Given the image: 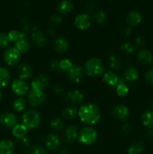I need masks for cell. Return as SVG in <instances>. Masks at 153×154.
Instances as JSON below:
<instances>
[{"instance_id":"6da1fadb","label":"cell","mask_w":153,"mask_h":154,"mask_svg":"<svg viewBox=\"0 0 153 154\" xmlns=\"http://www.w3.org/2000/svg\"><path fill=\"white\" fill-rule=\"evenodd\" d=\"M77 115L82 123L89 126L98 123L101 117L100 109L94 104L82 105L78 111Z\"/></svg>"},{"instance_id":"7a4b0ae2","label":"cell","mask_w":153,"mask_h":154,"mask_svg":"<svg viewBox=\"0 0 153 154\" xmlns=\"http://www.w3.org/2000/svg\"><path fill=\"white\" fill-rule=\"evenodd\" d=\"M104 66L101 60L98 58L88 59L84 64V72L91 77L99 76L104 72Z\"/></svg>"},{"instance_id":"3957f363","label":"cell","mask_w":153,"mask_h":154,"mask_svg":"<svg viewBox=\"0 0 153 154\" xmlns=\"http://www.w3.org/2000/svg\"><path fill=\"white\" fill-rule=\"evenodd\" d=\"M40 117L38 112L34 109H29L22 116V123L28 129H34L39 126Z\"/></svg>"},{"instance_id":"277c9868","label":"cell","mask_w":153,"mask_h":154,"mask_svg":"<svg viewBox=\"0 0 153 154\" xmlns=\"http://www.w3.org/2000/svg\"><path fill=\"white\" fill-rule=\"evenodd\" d=\"M98 138V132L94 128L86 126L82 128L78 135V141L84 145L93 144Z\"/></svg>"},{"instance_id":"5b68a950","label":"cell","mask_w":153,"mask_h":154,"mask_svg":"<svg viewBox=\"0 0 153 154\" xmlns=\"http://www.w3.org/2000/svg\"><path fill=\"white\" fill-rule=\"evenodd\" d=\"M21 54L15 47H10L7 48L3 54L4 61L8 66H14L19 63Z\"/></svg>"},{"instance_id":"8992f818","label":"cell","mask_w":153,"mask_h":154,"mask_svg":"<svg viewBox=\"0 0 153 154\" xmlns=\"http://www.w3.org/2000/svg\"><path fill=\"white\" fill-rule=\"evenodd\" d=\"M83 69L78 65H73L67 72V77L70 82L74 84H79L83 78Z\"/></svg>"},{"instance_id":"52a82bcc","label":"cell","mask_w":153,"mask_h":154,"mask_svg":"<svg viewBox=\"0 0 153 154\" xmlns=\"http://www.w3.org/2000/svg\"><path fill=\"white\" fill-rule=\"evenodd\" d=\"M45 100H46V96L43 91L32 90L28 93V101L31 106H40L45 102Z\"/></svg>"},{"instance_id":"ba28073f","label":"cell","mask_w":153,"mask_h":154,"mask_svg":"<svg viewBox=\"0 0 153 154\" xmlns=\"http://www.w3.org/2000/svg\"><path fill=\"white\" fill-rule=\"evenodd\" d=\"M111 114L114 118L121 121H125L130 115L129 108L126 105H116L111 110Z\"/></svg>"},{"instance_id":"9c48e42d","label":"cell","mask_w":153,"mask_h":154,"mask_svg":"<svg viewBox=\"0 0 153 154\" xmlns=\"http://www.w3.org/2000/svg\"><path fill=\"white\" fill-rule=\"evenodd\" d=\"M11 90L16 96L22 97L28 93V86L25 81L20 78H16L12 81Z\"/></svg>"},{"instance_id":"30bf717a","label":"cell","mask_w":153,"mask_h":154,"mask_svg":"<svg viewBox=\"0 0 153 154\" xmlns=\"http://www.w3.org/2000/svg\"><path fill=\"white\" fill-rule=\"evenodd\" d=\"M50 82L49 78L45 74H40L38 75L31 83L32 90L43 91L46 88Z\"/></svg>"},{"instance_id":"8fae6325","label":"cell","mask_w":153,"mask_h":154,"mask_svg":"<svg viewBox=\"0 0 153 154\" xmlns=\"http://www.w3.org/2000/svg\"><path fill=\"white\" fill-rule=\"evenodd\" d=\"M92 24V19L89 15L86 13L80 14L75 17L74 25L78 29L86 30Z\"/></svg>"},{"instance_id":"7c38bea8","label":"cell","mask_w":153,"mask_h":154,"mask_svg":"<svg viewBox=\"0 0 153 154\" xmlns=\"http://www.w3.org/2000/svg\"><path fill=\"white\" fill-rule=\"evenodd\" d=\"M17 121V117L13 113L4 112L0 115V123L7 129H13Z\"/></svg>"},{"instance_id":"4fadbf2b","label":"cell","mask_w":153,"mask_h":154,"mask_svg":"<svg viewBox=\"0 0 153 154\" xmlns=\"http://www.w3.org/2000/svg\"><path fill=\"white\" fill-rule=\"evenodd\" d=\"M64 99L67 102L73 105H78L82 103L84 100V96L82 93L76 90H70L64 96Z\"/></svg>"},{"instance_id":"5bb4252c","label":"cell","mask_w":153,"mask_h":154,"mask_svg":"<svg viewBox=\"0 0 153 154\" xmlns=\"http://www.w3.org/2000/svg\"><path fill=\"white\" fill-rule=\"evenodd\" d=\"M78 132L74 126H68L64 129L62 138L66 144H72L78 138Z\"/></svg>"},{"instance_id":"9a60e30c","label":"cell","mask_w":153,"mask_h":154,"mask_svg":"<svg viewBox=\"0 0 153 154\" xmlns=\"http://www.w3.org/2000/svg\"><path fill=\"white\" fill-rule=\"evenodd\" d=\"M31 41L33 45L38 48H44L47 44V38L46 35L38 30L33 31L31 35Z\"/></svg>"},{"instance_id":"2e32d148","label":"cell","mask_w":153,"mask_h":154,"mask_svg":"<svg viewBox=\"0 0 153 154\" xmlns=\"http://www.w3.org/2000/svg\"><path fill=\"white\" fill-rule=\"evenodd\" d=\"M136 59L138 62L144 66H148L152 63L153 62V55L147 49H141L138 51L136 54Z\"/></svg>"},{"instance_id":"e0dca14e","label":"cell","mask_w":153,"mask_h":154,"mask_svg":"<svg viewBox=\"0 0 153 154\" xmlns=\"http://www.w3.org/2000/svg\"><path fill=\"white\" fill-rule=\"evenodd\" d=\"M17 75L19 78L23 80H28L32 77L33 69L31 66L27 63H22L17 68Z\"/></svg>"},{"instance_id":"ac0fdd59","label":"cell","mask_w":153,"mask_h":154,"mask_svg":"<svg viewBox=\"0 0 153 154\" xmlns=\"http://www.w3.org/2000/svg\"><path fill=\"white\" fill-rule=\"evenodd\" d=\"M45 144H46L47 149L52 150V151H56L60 147L61 141L58 135L54 133H50L46 136Z\"/></svg>"},{"instance_id":"d6986e66","label":"cell","mask_w":153,"mask_h":154,"mask_svg":"<svg viewBox=\"0 0 153 154\" xmlns=\"http://www.w3.org/2000/svg\"><path fill=\"white\" fill-rule=\"evenodd\" d=\"M69 47V43L66 38L63 37H58L54 41L53 49L58 54H63L68 51Z\"/></svg>"},{"instance_id":"ffe728a7","label":"cell","mask_w":153,"mask_h":154,"mask_svg":"<svg viewBox=\"0 0 153 154\" xmlns=\"http://www.w3.org/2000/svg\"><path fill=\"white\" fill-rule=\"evenodd\" d=\"M142 21V15L136 11H132L129 12L126 17V22L130 26H138Z\"/></svg>"},{"instance_id":"44dd1931","label":"cell","mask_w":153,"mask_h":154,"mask_svg":"<svg viewBox=\"0 0 153 154\" xmlns=\"http://www.w3.org/2000/svg\"><path fill=\"white\" fill-rule=\"evenodd\" d=\"M57 11L61 14L70 13L74 9V4L70 0H62L57 5Z\"/></svg>"},{"instance_id":"7402d4cb","label":"cell","mask_w":153,"mask_h":154,"mask_svg":"<svg viewBox=\"0 0 153 154\" xmlns=\"http://www.w3.org/2000/svg\"><path fill=\"white\" fill-rule=\"evenodd\" d=\"M14 144L12 141L3 139L0 141V154H14Z\"/></svg>"},{"instance_id":"603a6c76","label":"cell","mask_w":153,"mask_h":154,"mask_svg":"<svg viewBox=\"0 0 153 154\" xmlns=\"http://www.w3.org/2000/svg\"><path fill=\"white\" fill-rule=\"evenodd\" d=\"M141 123L145 127L153 129V111L147 110L141 115Z\"/></svg>"},{"instance_id":"cb8c5ba5","label":"cell","mask_w":153,"mask_h":154,"mask_svg":"<svg viewBox=\"0 0 153 154\" xmlns=\"http://www.w3.org/2000/svg\"><path fill=\"white\" fill-rule=\"evenodd\" d=\"M118 77L116 74L112 71H109L104 74L103 81L107 85L110 87H116L118 81Z\"/></svg>"},{"instance_id":"d4e9b609","label":"cell","mask_w":153,"mask_h":154,"mask_svg":"<svg viewBox=\"0 0 153 154\" xmlns=\"http://www.w3.org/2000/svg\"><path fill=\"white\" fill-rule=\"evenodd\" d=\"M115 87L117 95L120 97H124L127 96L129 92L128 87L124 82V79H123L122 78H118V81Z\"/></svg>"},{"instance_id":"484cf974","label":"cell","mask_w":153,"mask_h":154,"mask_svg":"<svg viewBox=\"0 0 153 154\" xmlns=\"http://www.w3.org/2000/svg\"><path fill=\"white\" fill-rule=\"evenodd\" d=\"M139 78V72L134 67H129L125 70L124 73V79L129 83L136 81Z\"/></svg>"},{"instance_id":"4316f807","label":"cell","mask_w":153,"mask_h":154,"mask_svg":"<svg viewBox=\"0 0 153 154\" xmlns=\"http://www.w3.org/2000/svg\"><path fill=\"white\" fill-rule=\"evenodd\" d=\"M28 129L22 123H17L12 129V135L16 140L20 139L23 137L26 136V132Z\"/></svg>"},{"instance_id":"83f0119b","label":"cell","mask_w":153,"mask_h":154,"mask_svg":"<svg viewBox=\"0 0 153 154\" xmlns=\"http://www.w3.org/2000/svg\"><path fill=\"white\" fill-rule=\"evenodd\" d=\"M14 47L20 52V54H26L30 50V44L27 39V37L20 39L16 43H14Z\"/></svg>"},{"instance_id":"f1b7e54d","label":"cell","mask_w":153,"mask_h":154,"mask_svg":"<svg viewBox=\"0 0 153 154\" xmlns=\"http://www.w3.org/2000/svg\"><path fill=\"white\" fill-rule=\"evenodd\" d=\"M10 81V75L4 67H0V88L7 87Z\"/></svg>"},{"instance_id":"f546056e","label":"cell","mask_w":153,"mask_h":154,"mask_svg":"<svg viewBox=\"0 0 153 154\" xmlns=\"http://www.w3.org/2000/svg\"><path fill=\"white\" fill-rule=\"evenodd\" d=\"M144 144L142 141L133 143L128 148V154H142L144 151Z\"/></svg>"},{"instance_id":"4dcf8cb0","label":"cell","mask_w":153,"mask_h":154,"mask_svg":"<svg viewBox=\"0 0 153 154\" xmlns=\"http://www.w3.org/2000/svg\"><path fill=\"white\" fill-rule=\"evenodd\" d=\"M78 111L76 110V108L74 107H68V108H64L62 113V118L67 120H71L76 117L77 115Z\"/></svg>"},{"instance_id":"1f68e13d","label":"cell","mask_w":153,"mask_h":154,"mask_svg":"<svg viewBox=\"0 0 153 154\" xmlns=\"http://www.w3.org/2000/svg\"><path fill=\"white\" fill-rule=\"evenodd\" d=\"M50 126L52 131L58 132V131H62V129H64V123L62 119L60 117H56L51 120Z\"/></svg>"},{"instance_id":"d6a6232c","label":"cell","mask_w":153,"mask_h":154,"mask_svg":"<svg viewBox=\"0 0 153 154\" xmlns=\"http://www.w3.org/2000/svg\"><path fill=\"white\" fill-rule=\"evenodd\" d=\"M8 36L9 42H13V43H16L17 41L22 38L27 37L26 33L21 32L17 31V30H11V31H10L8 33Z\"/></svg>"},{"instance_id":"836d02e7","label":"cell","mask_w":153,"mask_h":154,"mask_svg":"<svg viewBox=\"0 0 153 154\" xmlns=\"http://www.w3.org/2000/svg\"><path fill=\"white\" fill-rule=\"evenodd\" d=\"M26 106V101L22 97H19L14 100L13 103V108L16 112H22Z\"/></svg>"},{"instance_id":"e575fe53","label":"cell","mask_w":153,"mask_h":154,"mask_svg":"<svg viewBox=\"0 0 153 154\" xmlns=\"http://www.w3.org/2000/svg\"><path fill=\"white\" fill-rule=\"evenodd\" d=\"M108 64L113 71H118L121 67L119 58L116 55H110L108 58Z\"/></svg>"},{"instance_id":"d590c367","label":"cell","mask_w":153,"mask_h":154,"mask_svg":"<svg viewBox=\"0 0 153 154\" xmlns=\"http://www.w3.org/2000/svg\"><path fill=\"white\" fill-rule=\"evenodd\" d=\"M120 50L127 54H132L136 51V48L130 42H125L120 45Z\"/></svg>"},{"instance_id":"8d00e7d4","label":"cell","mask_w":153,"mask_h":154,"mask_svg":"<svg viewBox=\"0 0 153 154\" xmlns=\"http://www.w3.org/2000/svg\"><path fill=\"white\" fill-rule=\"evenodd\" d=\"M93 19L98 23H103L106 21V15L104 11H96L93 15Z\"/></svg>"},{"instance_id":"74e56055","label":"cell","mask_w":153,"mask_h":154,"mask_svg":"<svg viewBox=\"0 0 153 154\" xmlns=\"http://www.w3.org/2000/svg\"><path fill=\"white\" fill-rule=\"evenodd\" d=\"M73 63L69 59H62L61 60H59V66L61 71L68 72L73 66Z\"/></svg>"},{"instance_id":"f35d334b","label":"cell","mask_w":153,"mask_h":154,"mask_svg":"<svg viewBox=\"0 0 153 154\" xmlns=\"http://www.w3.org/2000/svg\"><path fill=\"white\" fill-rule=\"evenodd\" d=\"M29 154H46V151L40 145H33L30 148Z\"/></svg>"},{"instance_id":"ab89813d","label":"cell","mask_w":153,"mask_h":154,"mask_svg":"<svg viewBox=\"0 0 153 154\" xmlns=\"http://www.w3.org/2000/svg\"><path fill=\"white\" fill-rule=\"evenodd\" d=\"M50 69L53 72H58L61 71L59 66V60L57 59H53L50 63Z\"/></svg>"},{"instance_id":"60d3db41","label":"cell","mask_w":153,"mask_h":154,"mask_svg":"<svg viewBox=\"0 0 153 154\" xmlns=\"http://www.w3.org/2000/svg\"><path fill=\"white\" fill-rule=\"evenodd\" d=\"M9 39L8 34L4 32H0V48H4L8 45Z\"/></svg>"},{"instance_id":"b9f144b4","label":"cell","mask_w":153,"mask_h":154,"mask_svg":"<svg viewBox=\"0 0 153 154\" xmlns=\"http://www.w3.org/2000/svg\"><path fill=\"white\" fill-rule=\"evenodd\" d=\"M50 22L52 26H58L62 23V17L58 14H52L50 18Z\"/></svg>"},{"instance_id":"7bdbcfd3","label":"cell","mask_w":153,"mask_h":154,"mask_svg":"<svg viewBox=\"0 0 153 154\" xmlns=\"http://www.w3.org/2000/svg\"><path fill=\"white\" fill-rule=\"evenodd\" d=\"M145 80L148 84L153 85V69H149L146 72Z\"/></svg>"},{"instance_id":"ee69618b","label":"cell","mask_w":153,"mask_h":154,"mask_svg":"<svg viewBox=\"0 0 153 154\" xmlns=\"http://www.w3.org/2000/svg\"><path fill=\"white\" fill-rule=\"evenodd\" d=\"M21 28L22 29V30L25 32H28L31 29V23H29V21L26 19H22L21 20L20 23Z\"/></svg>"},{"instance_id":"f6af8a7d","label":"cell","mask_w":153,"mask_h":154,"mask_svg":"<svg viewBox=\"0 0 153 154\" xmlns=\"http://www.w3.org/2000/svg\"><path fill=\"white\" fill-rule=\"evenodd\" d=\"M52 91L55 93L56 95H58V96H61L64 93V89L59 84H56L52 87Z\"/></svg>"},{"instance_id":"bcb514c9","label":"cell","mask_w":153,"mask_h":154,"mask_svg":"<svg viewBox=\"0 0 153 154\" xmlns=\"http://www.w3.org/2000/svg\"><path fill=\"white\" fill-rule=\"evenodd\" d=\"M17 141L20 144H21L22 146H28L30 143L29 138L27 136L23 137V138H20V139H18Z\"/></svg>"},{"instance_id":"7dc6e473","label":"cell","mask_w":153,"mask_h":154,"mask_svg":"<svg viewBox=\"0 0 153 154\" xmlns=\"http://www.w3.org/2000/svg\"><path fill=\"white\" fill-rule=\"evenodd\" d=\"M146 42H145V39L143 38L141 36H138L135 38V45L138 47H142L144 45H145Z\"/></svg>"},{"instance_id":"c3c4849f","label":"cell","mask_w":153,"mask_h":154,"mask_svg":"<svg viewBox=\"0 0 153 154\" xmlns=\"http://www.w3.org/2000/svg\"><path fill=\"white\" fill-rule=\"evenodd\" d=\"M122 34L124 37H129L132 34V29L130 27H127L122 30Z\"/></svg>"},{"instance_id":"681fc988","label":"cell","mask_w":153,"mask_h":154,"mask_svg":"<svg viewBox=\"0 0 153 154\" xmlns=\"http://www.w3.org/2000/svg\"><path fill=\"white\" fill-rule=\"evenodd\" d=\"M122 131L123 132L126 134H129L131 132V128H130V125L128 124V123H125V124H123L122 126Z\"/></svg>"},{"instance_id":"f907efd6","label":"cell","mask_w":153,"mask_h":154,"mask_svg":"<svg viewBox=\"0 0 153 154\" xmlns=\"http://www.w3.org/2000/svg\"><path fill=\"white\" fill-rule=\"evenodd\" d=\"M147 138L150 141H153V129H151L147 134Z\"/></svg>"},{"instance_id":"816d5d0a","label":"cell","mask_w":153,"mask_h":154,"mask_svg":"<svg viewBox=\"0 0 153 154\" xmlns=\"http://www.w3.org/2000/svg\"><path fill=\"white\" fill-rule=\"evenodd\" d=\"M86 8L89 12H92L94 9V5L93 4H88L86 6Z\"/></svg>"},{"instance_id":"f5cc1de1","label":"cell","mask_w":153,"mask_h":154,"mask_svg":"<svg viewBox=\"0 0 153 154\" xmlns=\"http://www.w3.org/2000/svg\"><path fill=\"white\" fill-rule=\"evenodd\" d=\"M61 154H70V152L67 148H64L61 151Z\"/></svg>"},{"instance_id":"db71d44e","label":"cell","mask_w":153,"mask_h":154,"mask_svg":"<svg viewBox=\"0 0 153 154\" xmlns=\"http://www.w3.org/2000/svg\"><path fill=\"white\" fill-rule=\"evenodd\" d=\"M48 34H50V35H55V31H54L53 29H50L48 30Z\"/></svg>"},{"instance_id":"11a10c76","label":"cell","mask_w":153,"mask_h":154,"mask_svg":"<svg viewBox=\"0 0 153 154\" xmlns=\"http://www.w3.org/2000/svg\"><path fill=\"white\" fill-rule=\"evenodd\" d=\"M2 99H3V93H2V92L0 90V102H1Z\"/></svg>"},{"instance_id":"9f6ffc18","label":"cell","mask_w":153,"mask_h":154,"mask_svg":"<svg viewBox=\"0 0 153 154\" xmlns=\"http://www.w3.org/2000/svg\"><path fill=\"white\" fill-rule=\"evenodd\" d=\"M152 105H153V99H152Z\"/></svg>"}]
</instances>
